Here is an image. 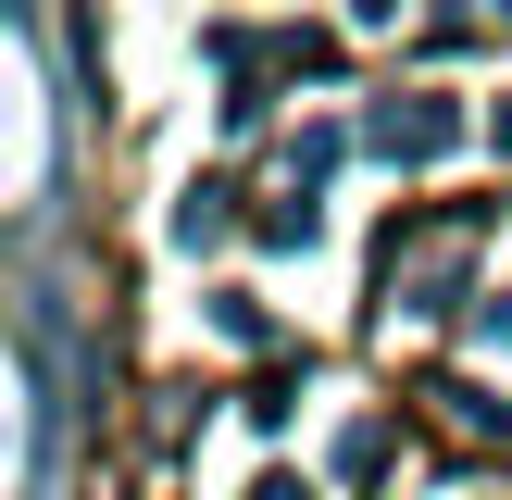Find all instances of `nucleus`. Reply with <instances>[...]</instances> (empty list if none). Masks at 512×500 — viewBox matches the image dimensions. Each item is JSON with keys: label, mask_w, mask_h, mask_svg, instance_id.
I'll return each mask as SVG.
<instances>
[{"label": "nucleus", "mask_w": 512, "mask_h": 500, "mask_svg": "<svg viewBox=\"0 0 512 500\" xmlns=\"http://www.w3.org/2000/svg\"><path fill=\"white\" fill-rule=\"evenodd\" d=\"M488 138H500V150H512V113H500V125H488Z\"/></svg>", "instance_id": "39448f33"}, {"label": "nucleus", "mask_w": 512, "mask_h": 500, "mask_svg": "<svg viewBox=\"0 0 512 500\" xmlns=\"http://www.w3.org/2000/svg\"><path fill=\"white\" fill-rule=\"evenodd\" d=\"M238 238V188H213V175H200L188 200H175V250H225Z\"/></svg>", "instance_id": "f03ea898"}, {"label": "nucleus", "mask_w": 512, "mask_h": 500, "mask_svg": "<svg viewBox=\"0 0 512 500\" xmlns=\"http://www.w3.org/2000/svg\"><path fill=\"white\" fill-rule=\"evenodd\" d=\"M250 500H313V488H300V475H263V488H250Z\"/></svg>", "instance_id": "20e7f679"}, {"label": "nucleus", "mask_w": 512, "mask_h": 500, "mask_svg": "<svg viewBox=\"0 0 512 500\" xmlns=\"http://www.w3.org/2000/svg\"><path fill=\"white\" fill-rule=\"evenodd\" d=\"M375 150H388V163H438V150H463V100H438V88L388 100V113H375Z\"/></svg>", "instance_id": "f257e3e1"}, {"label": "nucleus", "mask_w": 512, "mask_h": 500, "mask_svg": "<svg viewBox=\"0 0 512 500\" xmlns=\"http://www.w3.org/2000/svg\"><path fill=\"white\" fill-rule=\"evenodd\" d=\"M475 338H488V350H512V288H500V300H475Z\"/></svg>", "instance_id": "7ed1b4c3"}]
</instances>
